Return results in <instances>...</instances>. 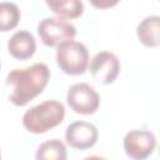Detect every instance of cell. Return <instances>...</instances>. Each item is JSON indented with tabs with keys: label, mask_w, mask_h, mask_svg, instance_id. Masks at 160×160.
Instances as JSON below:
<instances>
[{
	"label": "cell",
	"mask_w": 160,
	"mask_h": 160,
	"mask_svg": "<svg viewBox=\"0 0 160 160\" xmlns=\"http://www.w3.org/2000/svg\"><path fill=\"white\" fill-rule=\"evenodd\" d=\"M50 79V70L44 62H35L22 69H14L6 76L10 86L9 100L16 106H24L42 92Z\"/></svg>",
	"instance_id": "6da1fadb"
},
{
	"label": "cell",
	"mask_w": 160,
	"mask_h": 160,
	"mask_svg": "<svg viewBox=\"0 0 160 160\" xmlns=\"http://www.w3.org/2000/svg\"><path fill=\"white\" fill-rule=\"evenodd\" d=\"M65 118V106L58 100L42 101L25 111L24 128L32 134H44L60 125Z\"/></svg>",
	"instance_id": "7a4b0ae2"
},
{
	"label": "cell",
	"mask_w": 160,
	"mask_h": 160,
	"mask_svg": "<svg viewBox=\"0 0 160 160\" xmlns=\"http://www.w3.org/2000/svg\"><path fill=\"white\" fill-rule=\"evenodd\" d=\"M58 66L68 75H81L89 66V52L82 42L69 40L56 46Z\"/></svg>",
	"instance_id": "3957f363"
},
{
	"label": "cell",
	"mask_w": 160,
	"mask_h": 160,
	"mask_svg": "<svg viewBox=\"0 0 160 160\" xmlns=\"http://www.w3.org/2000/svg\"><path fill=\"white\" fill-rule=\"evenodd\" d=\"M38 34L42 44L49 48H54L61 42L74 40L76 28L66 19L45 18L38 25Z\"/></svg>",
	"instance_id": "277c9868"
},
{
	"label": "cell",
	"mask_w": 160,
	"mask_h": 160,
	"mask_svg": "<svg viewBox=\"0 0 160 160\" xmlns=\"http://www.w3.org/2000/svg\"><path fill=\"white\" fill-rule=\"evenodd\" d=\"M66 101L74 112L91 115L99 109L100 96L91 85L86 82H76L69 88Z\"/></svg>",
	"instance_id": "5b68a950"
},
{
	"label": "cell",
	"mask_w": 160,
	"mask_h": 160,
	"mask_svg": "<svg viewBox=\"0 0 160 160\" xmlns=\"http://www.w3.org/2000/svg\"><path fill=\"white\" fill-rule=\"evenodd\" d=\"M124 150L134 160L149 158L156 146V138L150 130H131L124 136Z\"/></svg>",
	"instance_id": "8992f818"
},
{
	"label": "cell",
	"mask_w": 160,
	"mask_h": 160,
	"mask_svg": "<svg viewBox=\"0 0 160 160\" xmlns=\"http://www.w3.org/2000/svg\"><path fill=\"white\" fill-rule=\"evenodd\" d=\"M89 70L96 81L108 85L114 82L118 78L120 72V61L114 52L100 51L92 58Z\"/></svg>",
	"instance_id": "52a82bcc"
},
{
	"label": "cell",
	"mask_w": 160,
	"mask_h": 160,
	"mask_svg": "<svg viewBox=\"0 0 160 160\" xmlns=\"http://www.w3.org/2000/svg\"><path fill=\"white\" fill-rule=\"evenodd\" d=\"M99 138V132L95 125L88 121L71 122L65 130L66 142L78 150H86L92 148Z\"/></svg>",
	"instance_id": "ba28073f"
},
{
	"label": "cell",
	"mask_w": 160,
	"mask_h": 160,
	"mask_svg": "<svg viewBox=\"0 0 160 160\" xmlns=\"http://www.w3.org/2000/svg\"><path fill=\"white\" fill-rule=\"evenodd\" d=\"M36 50V41L31 32L19 30L11 35L8 41L9 54L18 60H26L34 55Z\"/></svg>",
	"instance_id": "9c48e42d"
},
{
	"label": "cell",
	"mask_w": 160,
	"mask_h": 160,
	"mask_svg": "<svg viewBox=\"0 0 160 160\" xmlns=\"http://www.w3.org/2000/svg\"><path fill=\"white\" fill-rule=\"evenodd\" d=\"M159 16L152 15L145 18L136 28V35L140 42L148 48H156L160 44Z\"/></svg>",
	"instance_id": "30bf717a"
},
{
	"label": "cell",
	"mask_w": 160,
	"mask_h": 160,
	"mask_svg": "<svg viewBox=\"0 0 160 160\" xmlns=\"http://www.w3.org/2000/svg\"><path fill=\"white\" fill-rule=\"evenodd\" d=\"M45 2L48 8L61 19H76L84 12V4L81 0H45Z\"/></svg>",
	"instance_id": "8fae6325"
},
{
	"label": "cell",
	"mask_w": 160,
	"mask_h": 160,
	"mask_svg": "<svg viewBox=\"0 0 160 160\" xmlns=\"http://www.w3.org/2000/svg\"><path fill=\"white\" fill-rule=\"evenodd\" d=\"M36 160H65L66 148L59 139H52L39 145L35 155Z\"/></svg>",
	"instance_id": "7c38bea8"
},
{
	"label": "cell",
	"mask_w": 160,
	"mask_h": 160,
	"mask_svg": "<svg viewBox=\"0 0 160 160\" xmlns=\"http://www.w3.org/2000/svg\"><path fill=\"white\" fill-rule=\"evenodd\" d=\"M21 14L16 4L10 1L0 2V31L6 32L15 29L20 21Z\"/></svg>",
	"instance_id": "4fadbf2b"
},
{
	"label": "cell",
	"mask_w": 160,
	"mask_h": 160,
	"mask_svg": "<svg viewBox=\"0 0 160 160\" xmlns=\"http://www.w3.org/2000/svg\"><path fill=\"white\" fill-rule=\"evenodd\" d=\"M89 1L96 9H110L118 5L121 0H89Z\"/></svg>",
	"instance_id": "5bb4252c"
},
{
	"label": "cell",
	"mask_w": 160,
	"mask_h": 160,
	"mask_svg": "<svg viewBox=\"0 0 160 160\" xmlns=\"http://www.w3.org/2000/svg\"><path fill=\"white\" fill-rule=\"evenodd\" d=\"M0 158H1V154H0Z\"/></svg>",
	"instance_id": "9a60e30c"
},
{
	"label": "cell",
	"mask_w": 160,
	"mask_h": 160,
	"mask_svg": "<svg viewBox=\"0 0 160 160\" xmlns=\"http://www.w3.org/2000/svg\"><path fill=\"white\" fill-rule=\"evenodd\" d=\"M0 68H1V64H0Z\"/></svg>",
	"instance_id": "2e32d148"
}]
</instances>
